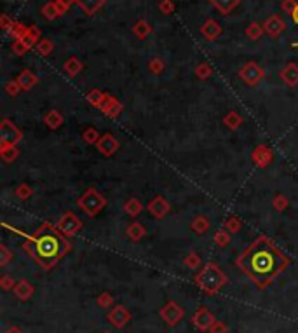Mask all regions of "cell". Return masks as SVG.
<instances>
[{"instance_id":"277c9868","label":"cell","mask_w":298,"mask_h":333,"mask_svg":"<svg viewBox=\"0 0 298 333\" xmlns=\"http://www.w3.org/2000/svg\"><path fill=\"white\" fill-rule=\"evenodd\" d=\"M77 204L80 206L82 210L89 215V217H94V215H98L105 207V204H107V199H105L96 189H89L88 192H84V194L80 195V199L77 201Z\"/></svg>"},{"instance_id":"cb8c5ba5","label":"cell","mask_w":298,"mask_h":333,"mask_svg":"<svg viewBox=\"0 0 298 333\" xmlns=\"http://www.w3.org/2000/svg\"><path fill=\"white\" fill-rule=\"evenodd\" d=\"M124 211L127 215H131V217H136V215H140V211H141V202L138 201V199H129V201L124 204Z\"/></svg>"},{"instance_id":"6da1fadb","label":"cell","mask_w":298,"mask_h":333,"mask_svg":"<svg viewBox=\"0 0 298 333\" xmlns=\"http://www.w3.org/2000/svg\"><path fill=\"white\" fill-rule=\"evenodd\" d=\"M237 265L258 288H265L272 283L277 274L286 269L288 258L269 237H258L237 258Z\"/></svg>"},{"instance_id":"8fae6325","label":"cell","mask_w":298,"mask_h":333,"mask_svg":"<svg viewBox=\"0 0 298 333\" xmlns=\"http://www.w3.org/2000/svg\"><path fill=\"white\" fill-rule=\"evenodd\" d=\"M96 147H98V150H100L103 155H112L113 152H115L117 148H119V142H117L115 136H112V135H103L100 140H98Z\"/></svg>"},{"instance_id":"f35d334b","label":"cell","mask_w":298,"mask_h":333,"mask_svg":"<svg viewBox=\"0 0 298 333\" xmlns=\"http://www.w3.org/2000/svg\"><path fill=\"white\" fill-rule=\"evenodd\" d=\"M51 48H53V46H51L49 40H42L40 44H38V53H40V54H47L51 51Z\"/></svg>"},{"instance_id":"7402d4cb","label":"cell","mask_w":298,"mask_h":333,"mask_svg":"<svg viewBox=\"0 0 298 333\" xmlns=\"http://www.w3.org/2000/svg\"><path fill=\"white\" fill-rule=\"evenodd\" d=\"M213 4H215V7H217L218 11H222L223 14H227V13H230L235 6H237L239 0H213Z\"/></svg>"},{"instance_id":"d6986e66","label":"cell","mask_w":298,"mask_h":333,"mask_svg":"<svg viewBox=\"0 0 298 333\" xmlns=\"http://www.w3.org/2000/svg\"><path fill=\"white\" fill-rule=\"evenodd\" d=\"M46 124L49 126L51 129H56V128H60L61 124H63V115L58 110H51L49 113L46 115Z\"/></svg>"},{"instance_id":"ba28073f","label":"cell","mask_w":298,"mask_h":333,"mask_svg":"<svg viewBox=\"0 0 298 333\" xmlns=\"http://www.w3.org/2000/svg\"><path fill=\"white\" fill-rule=\"evenodd\" d=\"M215 321H217L215 319V316L211 314L206 307H201L194 316H192V323H194V326H197L199 330H202V331L211 330V326L215 324Z\"/></svg>"},{"instance_id":"60d3db41","label":"cell","mask_w":298,"mask_h":333,"mask_svg":"<svg viewBox=\"0 0 298 333\" xmlns=\"http://www.w3.org/2000/svg\"><path fill=\"white\" fill-rule=\"evenodd\" d=\"M135 32L138 33L140 37H143V35L148 32V26L145 25V23H138V25H136V28H135Z\"/></svg>"},{"instance_id":"7bdbcfd3","label":"cell","mask_w":298,"mask_h":333,"mask_svg":"<svg viewBox=\"0 0 298 333\" xmlns=\"http://www.w3.org/2000/svg\"><path fill=\"white\" fill-rule=\"evenodd\" d=\"M282 7H284V11H288V13H293L295 11V0H284V4H282Z\"/></svg>"},{"instance_id":"484cf974","label":"cell","mask_w":298,"mask_h":333,"mask_svg":"<svg viewBox=\"0 0 298 333\" xmlns=\"http://www.w3.org/2000/svg\"><path fill=\"white\" fill-rule=\"evenodd\" d=\"M65 70H66V73H68L70 77H73V75H77L78 70H80V63H78L75 58H72V60H70V61H66Z\"/></svg>"},{"instance_id":"8d00e7d4","label":"cell","mask_w":298,"mask_h":333,"mask_svg":"<svg viewBox=\"0 0 298 333\" xmlns=\"http://www.w3.org/2000/svg\"><path fill=\"white\" fill-rule=\"evenodd\" d=\"M0 253H2V258H0V265H2V267H4V265H6L7 262H9V258L13 257V255L9 253V249H7L4 244L0 246Z\"/></svg>"},{"instance_id":"681fc988","label":"cell","mask_w":298,"mask_h":333,"mask_svg":"<svg viewBox=\"0 0 298 333\" xmlns=\"http://www.w3.org/2000/svg\"><path fill=\"white\" fill-rule=\"evenodd\" d=\"M7 333H21V331H19V330H18V328H11V330H9V331H7Z\"/></svg>"},{"instance_id":"f907efd6","label":"cell","mask_w":298,"mask_h":333,"mask_svg":"<svg viewBox=\"0 0 298 333\" xmlns=\"http://www.w3.org/2000/svg\"><path fill=\"white\" fill-rule=\"evenodd\" d=\"M105 333H107V331H105Z\"/></svg>"},{"instance_id":"4316f807","label":"cell","mask_w":298,"mask_h":333,"mask_svg":"<svg viewBox=\"0 0 298 333\" xmlns=\"http://www.w3.org/2000/svg\"><path fill=\"white\" fill-rule=\"evenodd\" d=\"M286 206H288V199H286V195L277 194L276 197H274V207H276L277 211H284Z\"/></svg>"},{"instance_id":"ac0fdd59","label":"cell","mask_w":298,"mask_h":333,"mask_svg":"<svg viewBox=\"0 0 298 333\" xmlns=\"http://www.w3.org/2000/svg\"><path fill=\"white\" fill-rule=\"evenodd\" d=\"M77 4L86 11L88 14H94L101 6L105 4V0H77Z\"/></svg>"},{"instance_id":"f1b7e54d","label":"cell","mask_w":298,"mask_h":333,"mask_svg":"<svg viewBox=\"0 0 298 333\" xmlns=\"http://www.w3.org/2000/svg\"><path fill=\"white\" fill-rule=\"evenodd\" d=\"M215 241H217L220 246H227L230 242V236L225 232V230H218L217 236H215Z\"/></svg>"},{"instance_id":"b9f144b4","label":"cell","mask_w":298,"mask_h":333,"mask_svg":"<svg viewBox=\"0 0 298 333\" xmlns=\"http://www.w3.org/2000/svg\"><path fill=\"white\" fill-rule=\"evenodd\" d=\"M19 88H21V86H19L18 82H9V86H7V93H9V95H16V93L19 91Z\"/></svg>"},{"instance_id":"f546056e","label":"cell","mask_w":298,"mask_h":333,"mask_svg":"<svg viewBox=\"0 0 298 333\" xmlns=\"http://www.w3.org/2000/svg\"><path fill=\"white\" fill-rule=\"evenodd\" d=\"M103 98H105V95H101L100 91H91L89 93V96H88V100L91 101L94 107H100L101 101H103Z\"/></svg>"},{"instance_id":"e0dca14e","label":"cell","mask_w":298,"mask_h":333,"mask_svg":"<svg viewBox=\"0 0 298 333\" xmlns=\"http://www.w3.org/2000/svg\"><path fill=\"white\" fill-rule=\"evenodd\" d=\"M16 82L21 86V89H31L35 84H37V77H35L31 72H28V70H25V72L19 73V77Z\"/></svg>"},{"instance_id":"5b68a950","label":"cell","mask_w":298,"mask_h":333,"mask_svg":"<svg viewBox=\"0 0 298 333\" xmlns=\"http://www.w3.org/2000/svg\"><path fill=\"white\" fill-rule=\"evenodd\" d=\"M23 133L19 131L16 124L11 122L9 119H4L0 124V140H2V147H14L16 143L21 140Z\"/></svg>"},{"instance_id":"1f68e13d","label":"cell","mask_w":298,"mask_h":333,"mask_svg":"<svg viewBox=\"0 0 298 333\" xmlns=\"http://www.w3.org/2000/svg\"><path fill=\"white\" fill-rule=\"evenodd\" d=\"M199 262H201V260H199V257H197V255H195V253H190V255H188V257L185 258V265H187L188 269L197 267Z\"/></svg>"},{"instance_id":"d590c367","label":"cell","mask_w":298,"mask_h":333,"mask_svg":"<svg viewBox=\"0 0 298 333\" xmlns=\"http://www.w3.org/2000/svg\"><path fill=\"white\" fill-rule=\"evenodd\" d=\"M82 136H84V140L88 143H94L96 140H100V138H98V133L94 131V129H88V131H84V135H82Z\"/></svg>"},{"instance_id":"9c48e42d","label":"cell","mask_w":298,"mask_h":333,"mask_svg":"<svg viewBox=\"0 0 298 333\" xmlns=\"http://www.w3.org/2000/svg\"><path fill=\"white\" fill-rule=\"evenodd\" d=\"M239 75H241V79L244 80L246 84L254 86L262 77H264V70H262L257 63H248V65L242 66Z\"/></svg>"},{"instance_id":"ffe728a7","label":"cell","mask_w":298,"mask_h":333,"mask_svg":"<svg viewBox=\"0 0 298 333\" xmlns=\"http://www.w3.org/2000/svg\"><path fill=\"white\" fill-rule=\"evenodd\" d=\"M202 33L206 35L207 38H217L220 33H222V28L217 21H207L206 25L202 26Z\"/></svg>"},{"instance_id":"83f0119b","label":"cell","mask_w":298,"mask_h":333,"mask_svg":"<svg viewBox=\"0 0 298 333\" xmlns=\"http://www.w3.org/2000/svg\"><path fill=\"white\" fill-rule=\"evenodd\" d=\"M16 195H18L19 199H28L31 195V189L26 183H23V185H19L18 189H16Z\"/></svg>"},{"instance_id":"2e32d148","label":"cell","mask_w":298,"mask_h":333,"mask_svg":"<svg viewBox=\"0 0 298 333\" xmlns=\"http://www.w3.org/2000/svg\"><path fill=\"white\" fill-rule=\"evenodd\" d=\"M281 79L288 86H296L298 84V66L296 65H288L281 72Z\"/></svg>"},{"instance_id":"30bf717a","label":"cell","mask_w":298,"mask_h":333,"mask_svg":"<svg viewBox=\"0 0 298 333\" xmlns=\"http://www.w3.org/2000/svg\"><path fill=\"white\" fill-rule=\"evenodd\" d=\"M129 319H131V314H129V311L125 307H122V305H117V307L112 309V312L108 314V321L115 328H124L125 324L129 323Z\"/></svg>"},{"instance_id":"d4e9b609","label":"cell","mask_w":298,"mask_h":333,"mask_svg":"<svg viewBox=\"0 0 298 333\" xmlns=\"http://www.w3.org/2000/svg\"><path fill=\"white\" fill-rule=\"evenodd\" d=\"M18 148L14 147H2V159L6 160V162H13V160L18 157Z\"/></svg>"},{"instance_id":"f6af8a7d","label":"cell","mask_w":298,"mask_h":333,"mask_svg":"<svg viewBox=\"0 0 298 333\" xmlns=\"http://www.w3.org/2000/svg\"><path fill=\"white\" fill-rule=\"evenodd\" d=\"M150 68H152V72H155V73L162 72V65H160V61H159V60L152 61V63H150Z\"/></svg>"},{"instance_id":"ab89813d","label":"cell","mask_w":298,"mask_h":333,"mask_svg":"<svg viewBox=\"0 0 298 333\" xmlns=\"http://www.w3.org/2000/svg\"><path fill=\"white\" fill-rule=\"evenodd\" d=\"M11 286H13V288L16 286V284H14V279H11L9 276H4V277H2V288H4V289H9Z\"/></svg>"},{"instance_id":"4dcf8cb0","label":"cell","mask_w":298,"mask_h":333,"mask_svg":"<svg viewBox=\"0 0 298 333\" xmlns=\"http://www.w3.org/2000/svg\"><path fill=\"white\" fill-rule=\"evenodd\" d=\"M225 122L229 124V126L232 128V129H235V128L239 126V124H241V117H239V115H237V113H235V112H232V113H230V115H229V117H227V119H225Z\"/></svg>"},{"instance_id":"7c38bea8","label":"cell","mask_w":298,"mask_h":333,"mask_svg":"<svg viewBox=\"0 0 298 333\" xmlns=\"http://www.w3.org/2000/svg\"><path fill=\"white\" fill-rule=\"evenodd\" d=\"M148 211H150L152 217L162 218L164 215H167V211H169V204L166 202V199L159 195V197H155L154 201H150V204H148Z\"/></svg>"},{"instance_id":"44dd1931","label":"cell","mask_w":298,"mask_h":333,"mask_svg":"<svg viewBox=\"0 0 298 333\" xmlns=\"http://www.w3.org/2000/svg\"><path fill=\"white\" fill-rule=\"evenodd\" d=\"M209 220H207L206 217H195L194 220H192V230H195V232L199 234H204L207 229H209Z\"/></svg>"},{"instance_id":"7dc6e473","label":"cell","mask_w":298,"mask_h":333,"mask_svg":"<svg viewBox=\"0 0 298 333\" xmlns=\"http://www.w3.org/2000/svg\"><path fill=\"white\" fill-rule=\"evenodd\" d=\"M291 18H293V21H295L296 25H298V6L295 7V11L291 13Z\"/></svg>"},{"instance_id":"e575fe53","label":"cell","mask_w":298,"mask_h":333,"mask_svg":"<svg viewBox=\"0 0 298 333\" xmlns=\"http://www.w3.org/2000/svg\"><path fill=\"white\" fill-rule=\"evenodd\" d=\"M260 33H262L260 25L253 23V25H249V26H248V37H251V38H258V37H260Z\"/></svg>"},{"instance_id":"52a82bcc","label":"cell","mask_w":298,"mask_h":333,"mask_svg":"<svg viewBox=\"0 0 298 333\" xmlns=\"http://www.w3.org/2000/svg\"><path fill=\"white\" fill-rule=\"evenodd\" d=\"M160 317L166 321V324H169V326H175V324H178L180 321H182L183 309L180 307L176 302H167V304L164 305L162 309H160Z\"/></svg>"},{"instance_id":"8992f818","label":"cell","mask_w":298,"mask_h":333,"mask_svg":"<svg viewBox=\"0 0 298 333\" xmlns=\"http://www.w3.org/2000/svg\"><path fill=\"white\" fill-rule=\"evenodd\" d=\"M58 229L61 230L65 236H75V234L78 232V230L82 229V222L78 220V218L75 217L73 213H65L63 217L60 218V222L56 223Z\"/></svg>"},{"instance_id":"3957f363","label":"cell","mask_w":298,"mask_h":333,"mask_svg":"<svg viewBox=\"0 0 298 333\" xmlns=\"http://www.w3.org/2000/svg\"><path fill=\"white\" fill-rule=\"evenodd\" d=\"M195 283L201 286L207 295H215V293L227 283V276L217 267V264L209 262V264L204 265V269L197 274Z\"/></svg>"},{"instance_id":"d6a6232c","label":"cell","mask_w":298,"mask_h":333,"mask_svg":"<svg viewBox=\"0 0 298 333\" xmlns=\"http://www.w3.org/2000/svg\"><path fill=\"white\" fill-rule=\"evenodd\" d=\"M112 302H113V299H112V295H110V293H101V297L100 299H98V304L101 305V307H110V305H112Z\"/></svg>"},{"instance_id":"7a4b0ae2","label":"cell","mask_w":298,"mask_h":333,"mask_svg":"<svg viewBox=\"0 0 298 333\" xmlns=\"http://www.w3.org/2000/svg\"><path fill=\"white\" fill-rule=\"evenodd\" d=\"M25 249H28L42 269L49 270L68 252L70 244L51 223H42V227H38L37 232L28 239Z\"/></svg>"},{"instance_id":"603a6c76","label":"cell","mask_w":298,"mask_h":333,"mask_svg":"<svg viewBox=\"0 0 298 333\" xmlns=\"http://www.w3.org/2000/svg\"><path fill=\"white\" fill-rule=\"evenodd\" d=\"M145 232H147V230H145V227L143 225H140V223H131V225H129V229H127V236L133 239V241H138V239H141L145 236Z\"/></svg>"},{"instance_id":"4fadbf2b","label":"cell","mask_w":298,"mask_h":333,"mask_svg":"<svg viewBox=\"0 0 298 333\" xmlns=\"http://www.w3.org/2000/svg\"><path fill=\"white\" fill-rule=\"evenodd\" d=\"M100 107L103 108L107 115H113V117H117L120 113V110H122V107H120L119 101H117L115 98H110V96L103 98V101H101Z\"/></svg>"},{"instance_id":"bcb514c9","label":"cell","mask_w":298,"mask_h":333,"mask_svg":"<svg viewBox=\"0 0 298 333\" xmlns=\"http://www.w3.org/2000/svg\"><path fill=\"white\" fill-rule=\"evenodd\" d=\"M56 4H63V9H65V7H68L72 4V0H56Z\"/></svg>"},{"instance_id":"9a60e30c","label":"cell","mask_w":298,"mask_h":333,"mask_svg":"<svg viewBox=\"0 0 298 333\" xmlns=\"http://www.w3.org/2000/svg\"><path fill=\"white\" fill-rule=\"evenodd\" d=\"M13 289H14L16 297H18L19 300H28L30 297L33 295V286H31L28 281H25V279L19 281V283L16 284Z\"/></svg>"},{"instance_id":"74e56055","label":"cell","mask_w":298,"mask_h":333,"mask_svg":"<svg viewBox=\"0 0 298 333\" xmlns=\"http://www.w3.org/2000/svg\"><path fill=\"white\" fill-rule=\"evenodd\" d=\"M211 333H227V326L223 323H220V321H215V324L211 326Z\"/></svg>"},{"instance_id":"ee69618b","label":"cell","mask_w":298,"mask_h":333,"mask_svg":"<svg viewBox=\"0 0 298 333\" xmlns=\"http://www.w3.org/2000/svg\"><path fill=\"white\" fill-rule=\"evenodd\" d=\"M53 7H54V4H49V6H46V9H44L46 13H47V18H49V19L54 18V16H58V11H54Z\"/></svg>"},{"instance_id":"836d02e7","label":"cell","mask_w":298,"mask_h":333,"mask_svg":"<svg viewBox=\"0 0 298 333\" xmlns=\"http://www.w3.org/2000/svg\"><path fill=\"white\" fill-rule=\"evenodd\" d=\"M225 227L227 229H230V232H237L239 229H241V222L237 220V218H229V220H227V223H225Z\"/></svg>"},{"instance_id":"5bb4252c","label":"cell","mask_w":298,"mask_h":333,"mask_svg":"<svg viewBox=\"0 0 298 333\" xmlns=\"http://www.w3.org/2000/svg\"><path fill=\"white\" fill-rule=\"evenodd\" d=\"M284 28H286V25L279 16L269 18V21L265 23V32H269L270 35H274V37H277L279 33L284 32Z\"/></svg>"},{"instance_id":"c3c4849f","label":"cell","mask_w":298,"mask_h":333,"mask_svg":"<svg viewBox=\"0 0 298 333\" xmlns=\"http://www.w3.org/2000/svg\"><path fill=\"white\" fill-rule=\"evenodd\" d=\"M162 9H164V11H171L173 6H171V4H166V2H164V4H162Z\"/></svg>"}]
</instances>
